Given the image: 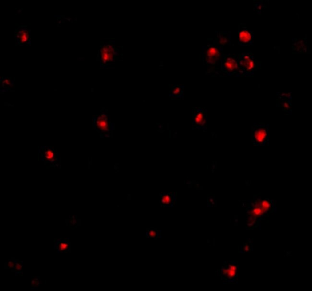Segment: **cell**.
Returning a JSON list of instances; mask_svg holds the SVG:
<instances>
[{"instance_id":"obj_1","label":"cell","mask_w":312,"mask_h":291,"mask_svg":"<svg viewBox=\"0 0 312 291\" xmlns=\"http://www.w3.org/2000/svg\"><path fill=\"white\" fill-rule=\"evenodd\" d=\"M41 160L45 165L60 168V155L56 150L49 146H42L39 150Z\"/></svg>"},{"instance_id":"obj_2","label":"cell","mask_w":312,"mask_h":291,"mask_svg":"<svg viewBox=\"0 0 312 291\" xmlns=\"http://www.w3.org/2000/svg\"><path fill=\"white\" fill-rule=\"evenodd\" d=\"M270 131L267 125L256 124L252 129V139L253 142L257 146H263L268 142Z\"/></svg>"},{"instance_id":"obj_3","label":"cell","mask_w":312,"mask_h":291,"mask_svg":"<svg viewBox=\"0 0 312 291\" xmlns=\"http://www.w3.org/2000/svg\"><path fill=\"white\" fill-rule=\"evenodd\" d=\"M93 125L97 131L104 136H109L111 134L112 125L105 113L96 116L93 119Z\"/></svg>"},{"instance_id":"obj_4","label":"cell","mask_w":312,"mask_h":291,"mask_svg":"<svg viewBox=\"0 0 312 291\" xmlns=\"http://www.w3.org/2000/svg\"><path fill=\"white\" fill-rule=\"evenodd\" d=\"M101 63L103 65L113 61L115 57V50L110 45H104L101 50Z\"/></svg>"},{"instance_id":"obj_5","label":"cell","mask_w":312,"mask_h":291,"mask_svg":"<svg viewBox=\"0 0 312 291\" xmlns=\"http://www.w3.org/2000/svg\"><path fill=\"white\" fill-rule=\"evenodd\" d=\"M15 36L18 45H26L30 42V31L25 27L18 28L15 31Z\"/></svg>"},{"instance_id":"obj_6","label":"cell","mask_w":312,"mask_h":291,"mask_svg":"<svg viewBox=\"0 0 312 291\" xmlns=\"http://www.w3.org/2000/svg\"><path fill=\"white\" fill-rule=\"evenodd\" d=\"M206 55L207 62L214 63L219 56V50L215 47H210L207 50Z\"/></svg>"},{"instance_id":"obj_7","label":"cell","mask_w":312,"mask_h":291,"mask_svg":"<svg viewBox=\"0 0 312 291\" xmlns=\"http://www.w3.org/2000/svg\"><path fill=\"white\" fill-rule=\"evenodd\" d=\"M224 66L225 69L230 72L234 71L238 68L237 61L235 60L231 57L226 58L224 62Z\"/></svg>"},{"instance_id":"obj_8","label":"cell","mask_w":312,"mask_h":291,"mask_svg":"<svg viewBox=\"0 0 312 291\" xmlns=\"http://www.w3.org/2000/svg\"><path fill=\"white\" fill-rule=\"evenodd\" d=\"M240 64L248 71L252 70L255 66L254 62L248 55H245L242 58L240 61Z\"/></svg>"},{"instance_id":"obj_9","label":"cell","mask_w":312,"mask_h":291,"mask_svg":"<svg viewBox=\"0 0 312 291\" xmlns=\"http://www.w3.org/2000/svg\"><path fill=\"white\" fill-rule=\"evenodd\" d=\"M239 40L242 43H248L252 39L251 33L247 30H241L239 34Z\"/></svg>"},{"instance_id":"obj_10","label":"cell","mask_w":312,"mask_h":291,"mask_svg":"<svg viewBox=\"0 0 312 291\" xmlns=\"http://www.w3.org/2000/svg\"><path fill=\"white\" fill-rule=\"evenodd\" d=\"M172 199L170 194L165 193L161 196V204L165 206L169 205L172 203Z\"/></svg>"},{"instance_id":"obj_11","label":"cell","mask_w":312,"mask_h":291,"mask_svg":"<svg viewBox=\"0 0 312 291\" xmlns=\"http://www.w3.org/2000/svg\"><path fill=\"white\" fill-rule=\"evenodd\" d=\"M237 267L235 265H230L229 266V268L225 270H224V274H226L229 278H231L235 277Z\"/></svg>"},{"instance_id":"obj_12","label":"cell","mask_w":312,"mask_h":291,"mask_svg":"<svg viewBox=\"0 0 312 291\" xmlns=\"http://www.w3.org/2000/svg\"><path fill=\"white\" fill-rule=\"evenodd\" d=\"M195 122L197 124H202L205 121V117L203 113L202 112L198 113L195 118Z\"/></svg>"},{"instance_id":"obj_13","label":"cell","mask_w":312,"mask_h":291,"mask_svg":"<svg viewBox=\"0 0 312 291\" xmlns=\"http://www.w3.org/2000/svg\"><path fill=\"white\" fill-rule=\"evenodd\" d=\"M69 247V245L68 243L62 242L58 246V249L60 251H64L67 250Z\"/></svg>"},{"instance_id":"obj_14","label":"cell","mask_w":312,"mask_h":291,"mask_svg":"<svg viewBox=\"0 0 312 291\" xmlns=\"http://www.w3.org/2000/svg\"><path fill=\"white\" fill-rule=\"evenodd\" d=\"M181 91H182V89H181L180 87H176L172 89V93L173 95L177 96V95L180 94Z\"/></svg>"},{"instance_id":"obj_15","label":"cell","mask_w":312,"mask_h":291,"mask_svg":"<svg viewBox=\"0 0 312 291\" xmlns=\"http://www.w3.org/2000/svg\"><path fill=\"white\" fill-rule=\"evenodd\" d=\"M252 212L255 215H260L263 212V210L261 208H255L253 210Z\"/></svg>"},{"instance_id":"obj_16","label":"cell","mask_w":312,"mask_h":291,"mask_svg":"<svg viewBox=\"0 0 312 291\" xmlns=\"http://www.w3.org/2000/svg\"><path fill=\"white\" fill-rule=\"evenodd\" d=\"M148 235L150 238H155L157 236V233L154 230H150L148 231Z\"/></svg>"},{"instance_id":"obj_17","label":"cell","mask_w":312,"mask_h":291,"mask_svg":"<svg viewBox=\"0 0 312 291\" xmlns=\"http://www.w3.org/2000/svg\"><path fill=\"white\" fill-rule=\"evenodd\" d=\"M262 206L266 210H267L268 208L271 206L270 203L267 200H263L262 202Z\"/></svg>"},{"instance_id":"obj_18","label":"cell","mask_w":312,"mask_h":291,"mask_svg":"<svg viewBox=\"0 0 312 291\" xmlns=\"http://www.w3.org/2000/svg\"><path fill=\"white\" fill-rule=\"evenodd\" d=\"M8 266L10 268H13L14 266V263L12 262H9L8 263Z\"/></svg>"},{"instance_id":"obj_19","label":"cell","mask_w":312,"mask_h":291,"mask_svg":"<svg viewBox=\"0 0 312 291\" xmlns=\"http://www.w3.org/2000/svg\"><path fill=\"white\" fill-rule=\"evenodd\" d=\"M22 268V266L20 265V264L17 263V266H16V269L18 270H20Z\"/></svg>"},{"instance_id":"obj_20","label":"cell","mask_w":312,"mask_h":291,"mask_svg":"<svg viewBox=\"0 0 312 291\" xmlns=\"http://www.w3.org/2000/svg\"><path fill=\"white\" fill-rule=\"evenodd\" d=\"M244 249H245V250H246V251H248V250H249V246H245V248H244Z\"/></svg>"}]
</instances>
